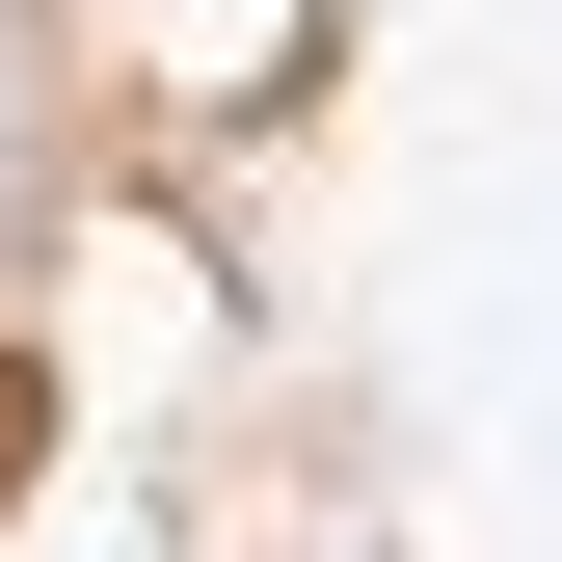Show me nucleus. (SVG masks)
Wrapping results in <instances>:
<instances>
[{
  "mask_svg": "<svg viewBox=\"0 0 562 562\" xmlns=\"http://www.w3.org/2000/svg\"><path fill=\"white\" fill-rule=\"evenodd\" d=\"M27 429H54V402H27V375H0V482H27Z\"/></svg>",
  "mask_w": 562,
  "mask_h": 562,
  "instance_id": "f257e3e1",
  "label": "nucleus"
}]
</instances>
